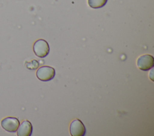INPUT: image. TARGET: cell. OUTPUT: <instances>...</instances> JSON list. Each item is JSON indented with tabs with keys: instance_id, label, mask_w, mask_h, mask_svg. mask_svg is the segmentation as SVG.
<instances>
[{
	"instance_id": "1",
	"label": "cell",
	"mask_w": 154,
	"mask_h": 136,
	"mask_svg": "<svg viewBox=\"0 0 154 136\" xmlns=\"http://www.w3.org/2000/svg\"><path fill=\"white\" fill-rule=\"evenodd\" d=\"M33 50L37 56L43 58L49 54V46L46 41L42 39L38 40L34 44Z\"/></svg>"
},
{
	"instance_id": "2",
	"label": "cell",
	"mask_w": 154,
	"mask_h": 136,
	"mask_svg": "<svg viewBox=\"0 0 154 136\" xmlns=\"http://www.w3.org/2000/svg\"><path fill=\"white\" fill-rule=\"evenodd\" d=\"M55 75V69L49 66H43L36 72L37 77L41 81H48L54 78Z\"/></svg>"
},
{
	"instance_id": "3",
	"label": "cell",
	"mask_w": 154,
	"mask_h": 136,
	"mask_svg": "<svg viewBox=\"0 0 154 136\" xmlns=\"http://www.w3.org/2000/svg\"><path fill=\"white\" fill-rule=\"evenodd\" d=\"M138 68L142 71H149L154 66V58L150 55L140 56L137 62Z\"/></svg>"
},
{
	"instance_id": "4",
	"label": "cell",
	"mask_w": 154,
	"mask_h": 136,
	"mask_svg": "<svg viewBox=\"0 0 154 136\" xmlns=\"http://www.w3.org/2000/svg\"><path fill=\"white\" fill-rule=\"evenodd\" d=\"M19 120L18 119L13 117H8L1 121V126L4 129L9 132H15L19 126Z\"/></svg>"
},
{
	"instance_id": "5",
	"label": "cell",
	"mask_w": 154,
	"mask_h": 136,
	"mask_svg": "<svg viewBox=\"0 0 154 136\" xmlns=\"http://www.w3.org/2000/svg\"><path fill=\"white\" fill-rule=\"evenodd\" d=\"M70 133L72 136H84L86 129L84 125L79 119L73 120L69 127Z\"/></svg>"
},
{
	"instance_id": "6",
	"label": "cell",
	"mask_w": 154,
	"mask_h": 136,
	"mask_svg": "<svg viewBox=\"0 0 154 136\" xmlns=\"http://www.w3.org/2000/svg\"><path fill=\"white\" fill-rule=\"evenodd\" d=\"M17 129L18 136H30L32 132V126L28 120H24Z\"/></svg>"
},
{
	"instance_id": "7",
	"label": "cell",
	"mask_w": 154,
	"mask_h": 136,
	"mask_svg": "<svg viewBox=\"0 0 154 136\" xmlns=\"http://www.w3.org/2000/svg\"><path fill=\"white\" fill-rule=\"evenodd\" d=\"M108 0H88V5L93 8H99L103 7Z\"/></svg>"
}]
</instances>
